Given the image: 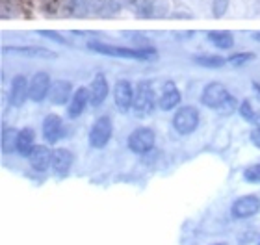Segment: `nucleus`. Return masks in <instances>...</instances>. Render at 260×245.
Wrapping results in <instances>:
<instances>
[{"instance_id": "16", "label": "nucleus", "mask_w": 260, "mask_h": 245, "mask_svg": "<svg viewBox=\"0 0 260 245\" xmlns=\"http://www.w3.org/2000/svg\"><path fill=\"white\" fill-rule=\"evenodd\" d=\"M71 97V82L67 80H56L50 86L49 98L52 104H65Z\"/></svg>"}, {"instance_id": "7", "label": "nucleus", "mask_w": 260, "mask_h": 245, "mask_svg": "<svg viewBox=\"0 0 260 245\" xmlns=\"http://www.w3.org/2000/svg\"><path fill=\"white\" fill-rule=\"evenodd\" d=\"M26 98H30V86H28L26 77L17 75V77L11 80L10 104H11V106H22Z\"/></svg>"}, {"instance_id": "31", "label": "nucleus", "mask_w": 260, "mask_h": 245, "mask_svg": "<svg viewBox=\"0 0 260 245\" xmlns=\"http://www.w3.org/2000/svg\"><path fill=\"white\" fill-rule=\"evenodd\" d=\"M251 139H253V143H255L256 147H260V119L255 123V130L251 134Z\"/></svg>"}, {"instance_id": "23", "label": "nucleus", "mask_w": 260, "mask_h": 245, "mask_svg": "<svg viewBox=\"0 0 260 245\" xmlns=\"http://www.w3.org/2000/svg\"><path fill=\"white\" fill-rule=\"evenodd\" d=\"M255 60V54L253 52H238V54H233L231 58H229V63L231 65H244V63H247V61Z\"/></svg>"}, {"instance_id": "10", "label": "nucleus", "mask_w": 260, "mask_h": 245, "mask_svg": "<svg viewBox=\"0 0 260 245\" xmlns=\"http://www.w3.org/2000/svg\"><path fill=\"white\" fill-rule=\"evenodd\" d=\"M50 78L47 73H36L30 82V98H32L34 102H39V100H43L50 91Z\"/></svg>"}, {"instance_id": "14", "label": "nucleus", "mask_w": 260, "mask_h": 245, "mask_svg": "<svg viewBox=\"0 0 260 245\" xmlns=\"http://www.w3.org/2000/svg\"><path fill=\"white\" fill-rule=\"evenodd\" d=\"M180 104V91L177 89L173 82H168L166 86H164V91H162V97L158 100V106L164 110V112H169V110H173L175 106H179Z\"/></svg>"}, {"instance_id": "13", "label": "nucleus", "mask_w": 260, "mask_h": 245, "mask_svg": "<svg viewBox=\"0 0 260 245\" xmlns=\"http://www.w3.org/2000/svg\"><path fill=\"white\" fill-rule=\"evenodd\" d=\"M108 95V82L104 78V75H97L95 80L89 86V104L91 106H99L104 102V98Z\"/></svg>"}, {"instance_id": "33", "label": "nucleus", "mask_w": 260, "mask_h": 245, "mask_svg": "<svg viewBox=\"0 0 260 245\" xmlns=\"http://www.w3.org/2000/svg\"><path fill=\"white\" fill-rule=\"evenodd\" d=\"M255 38H256V39H260V33H258V36H255Z\"/></svg>"}, {"instance_id": "6", "label": "nucleus", "mask_w": 260, "mask_h": 245, "mask_svg": "<svg viewBox=\"0 0 260 245\" xmlns=\"http://www.w3.org/2000/svg\"><path fill=\"white\" fill-rule=\"evenodd\" d=\"M110 136H112V121L110 117H101L95 121L91 132H89V143L93 147L101 149L110 142Z\"/></svg>"}, {"instance_id": "18", "label": "nucleus", "mask_w": 260, "mask_h": 245, "mask_svg": "<svg viewBox=\"0 0 260 245\" xmlns=\"http://www.w3.org/2000/svg\"><path fill=\"white\" fill-rule=\"evenodd\" d=\"M4 52H11V54H21V56H30V58H54V52H50L41 47H4Z\"/></svg>"}, {"instance_id": "17", "label": "nucleus", "mask_w": 260, "mask_h": 245, "mask_svg": "<svg viewBox=\"0 0 260 245\" xmlns=\"http://www.w3.org/2000/svg\"><path fill=\"white\" fill-rule=\"evenodd\" d=\"M71 165H73V156L67 149H56L54 156H52V167L56 173L67 174L69 173Z\"/></svg>"}, {"instance_id": "4", "label": "nucleus", "mask_w": 260, "mask_h": 245, "mask_svg": "<svg viewBox=\"0 0 260 245\" xmlns=\"http://www.w3.org/2000/svg\"><path fill=\"white\" fill-rule=\"evenodd\" d=\"M128 147L130 151H134L136 154H145L154 147V132L151 128H136L128 137Z\"/></svg>"}, {"instance_id": "28", "label": "nucleus", "mask_w": 260, "mask_h": 245, "mask_svg": "<svg viewBox=\"0 0 260 245\" xmlns=\"http://www.w3.org/2000/svg\"><path fill=\"white\" fill-rule=\"evenodd\" d=\"M60 4H63V0H41V10L45 11V13H56L58 11V8H60Z\"/></svg>"}, {"instance_id": "22", "label": "nucleus", "mask_w": 260, "mask_h": 245, "mask_svg": "<svg viewBox=\"0 0 260 245\" xmlns=\"http://www.w3.org/2000/svg\"><path fill=\"white\" fill-rule=\"evenodd\" d=\"M195 63H199V65L203 67H221L223 63H225V60L223 58H219V56H195Z\"/></svg>"}, {"instance_id": "27", "label": "nucleus", "mask_w": 260, "mask_h": 245, "mask_svg": "<svg viewBox=\"0 0 260 245\" xmlns=\"http://www.w3.org/2000/svg\"><path fill=\"white\" fill-rule=\"evenodd\" d=\"M227 8H229V0H214V4H212V15L223 17L227 13Z\"/></svg>"}, {"instance_id": "15", "label": "nucleus", "mask_w": 260, "mask_h": 245, "mask_svg": "<svg viewBox=\"0 0 260 245\" xmlns=\"http://www.w3.org/2000/svg\"><path fill=\"white\" fill-rule=\"evenodd\" d=\"M87 102H89V89L86 87H78L75 91V95L71 97V106L67 108L69 117H78V115L86 110Z\"/></svg>"}, {"instance_id": "8", "label": "nucleus", "mask_w": 260, "mask_h": 245, "mask_svg": "<svg viewBox=\"0 0 260 245\" xmlns=\"http://www.w3.org/2000/svg\"><path fill=\"white\" fill-rule=\"evenodd\" d=\"M260 210V201L255 195H245L240 197L238 201L233 204V216L238 219L249 218V216H255Z\"/></svg>"}, {"instance_id": "34", "label": "nucleus", "mask_w": 260, "mask_h": 245, "mask_svg": "<svg viewBox=\"0 0 260 245\" xmlns=\"http://www.w3.org/2000/svg\"><path fill=\"white\" fill-rule=\"evenodd\" d=\"M258 245H260V243H258Z\"/></svg>"}, {"instance_id": "9", "label": "nucleus", "mask_w": 260, "mask_h": 245, "mask_svg": "<svg viewBox=\"0 0 260 245\" xmlns=\"http://www.w3.org/2000/svg\"><path fill=\"white\" fill-rule=\"evenodd\" d=\"M134 93L136 91L132 89L130 82L119 80L117 84H115L114 100H115V104H117V108H119L121 112H126V110H130V106H132V102H134Z\"/></svg>"}, {"instance_id": "25", "label": "nucleus", "mask_w": 260, "mask_h": 245, "mask_svg": "<svg viewBox=\"0 0 260 245\" xmlns=\"http://www.w3.org/2000/svg\"><path fill=\"white\" fill-rule=\"evenodd\" d=\"M240 114H242V117H244V119L249 121V123H256V121H258V117H256V114H255V110L251 108L249 100H244V102L240 104Z\"/></svg>"}, {"instance_id": "12", "label": "nucleus", "mask_w": 260, "mask_h": 245, "mask_svg": "<svg viewBox=\"0 0 260 245\" xmlns=\"http://www.w3.org/2000/svg\"><path fill=\"white\" fill-rule=\"evenodd\" d=\"M63 123L58 115H47L43 121V136L49 143H56L61 137Z\"/></svg>"}, {"instance_id": "3", "label": "nucleus", "mask_w": 260, "mask_h": 245, "mask_svg": "<svg viewBox=\"0 0 260 245\" xmlns=\"http://www.w3.org/2000/svg\"><path fill=\"white\" fill-rule=\"evenodd\" d=\"M199 125V114L191 106L180 108L173 117V126L179 134H191Z\"/></svg>"}, {"instance_id": "2", "label": "nucleus", "mask_w": 260, "mask_h": 245, "mask_svg": "<svg viewBox=\"0 0 260 245\" xmlns=\"http://www.w3.org/2000/svg\"><path fill=\"white\" fill-rule=\"evenodd\" d=\"M231 97L229 89L219 82H212L203 89V95H201V102L208 106L212 110H219L223 106V102Z\"/></svg>"}, {"instance_id": "1", "label": "nucleus", "mask_w": 260, "mask_h": 245, "mask_svg": "<svg viewBox=\"0 0 260 245\" xmlns=\"http://www.w3.org/2000/svg\"><path fill=\"white\" fill-rule=\"evenodd\" d=\"M89 49L103 52L108 56H119V58H134V60H152L156 58V50L152 47H141V49H130V47H112L104 43H89Z\"/></svg>"}, {"instance_id": "24", "label": "nucleus", "mask_w": 260, "mask_h": 245, "mask_svg": "<svg viewBox=\"0 0 260 245\" xmlns=\"http://www.w3.org/2000/svg\"><path fill=\"white\" fill-rule=\"evenodd\" d=\"M244 179L247 180V182H253V184H260V163L249 165V167L245 169Z\"/></svg>"}, {"instance_id": "5", "label": "nucleus", "mask_w": 260, "mask_h": 245, "mask_svg": "<svg viewBox=\"0 0 260 245\" xmlns=\"http://www.w3.org/2000/svg\"><path fill=\"white\" fill-rule=\"evenodd\" d=\"M132 108L138 112L140 115L149 114L152 108H154V91L152 87L145 82H141L138 89L134 93V102H132Z\"/></svg>"}, {"instance_id": "11", "label": "nucleus", "mask_w": 260, "mask_h": 245, "mask_svg": "<svg viewBox=\"0 0 260 245\" xmlns=\"http://www.w3.org/2000/svg\"><path fill=\"white\" fill-rule=\"evenodd\" d=\"M52 156H54V153H52L49 147L36 145L28 158H30V165H32L36 171H47L49 165H52Z\"/></svg>"}, {"instance_id": "32", "label": "nucleus", "mask_w": 260, "mask_h": 245, "mask_svg": "<svg viewBox=\"0 0 260 245\" xmlns=\"http://www.w3.org/2000/svg\"><path fill=\"white\" fill-rule=\"evenodd\" d=\"M121 2H125V4H138V0H121Z\"/></svg>"}, {"instance_id": "20", "label": "nucleus", "mask_w": 260, "mask_h": 245, "mask_svg": "<svg viewBox=\"0 0 260 245\" xmlns=\"http://www.w3.org/2000/svg\"><path fill=\"white\" fill-rule=\"evenodd\" d=\"M208 39H210V43L216 45L217 49H223V50L231 49L234 45V38L231 32H210L208 33Z\"/></svg>"}, {"instance_id": "30", "label": "nucleus", "mask_w": 260, "mask_h": 245, "mask_svg": "<svg viewBox=\"0 0 260 245\" xmlns=\"http://www.w3.org/2000/svg\"><path fill=\"white\" fill-rule=\"evenodd\" d=\"M41 33V36H43V38H49L50 41H56V43H61V45H65L67 43V41H65L63 38H61L60 33H52V32H39Z\"/></svg>"}, {"instance_id": "26", "label": "nucleus", "mask_w": 260, "mask_h": 245, "mask_svg": "<svg viewBox=\"0 0 260 245\" xmlns=\"http://www.w3.org/2000/svg\"><path fill=\"white\" fill-rule=\"evenodd\" d=\"M136 10L140 17H152V2L151 0H138Z\"/></svg>"}, {"instance_id": "29", "label": "nucleus", "mask_w": 260, "mask_h": 245, "mask_svg": "<svg viewBox=\"0 0 260 245\" xmlns=\"http://www.w3.org/2000/svg\"><path fill=\"white\" fill-rule=\"evenodd\" d=\"M236 104H238V100H236V98H234L233 95H231V97H229L227 100L223 102V106L219 108V112H223V114H231V112H234Z\"/></svg>"}, {"instance_id": "19", "label": "nucleus", "mask_w": 260, "mask_h": 245, "mask_svg": "<svg viewBox=\"0 0 260 245\" xmlns=\"http://www.w3.org/2000/svg\"><path fill=\"white\" fill-rule=\"evenodd\" d=\"M34 130L32 128H22L19 132V142H17V153L21 156H30L34 151Z\"/></svg>"}, {"instance_id": "21", "label": "nucleus", "mask_w": 260, "mask_h": 245, "mask_svg": "<svg viewBox=\"0 0 260 245\" xmlns=\"http://www.w3.org/2000/svg\"><path fill=\"white\" fill-rule=\"evenodd\" d=\"M17 142H19V130H15V128H4V132H2V151L4 153L17 151Z\"/></svg>"}]
</instances>
